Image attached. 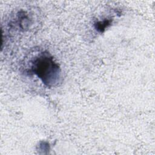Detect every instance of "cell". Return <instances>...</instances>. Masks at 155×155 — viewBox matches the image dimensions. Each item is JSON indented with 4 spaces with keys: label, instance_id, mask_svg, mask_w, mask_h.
Segmentation results:
<instances>
[{
    "label": "cell",
    "instance_id": "cell-2",
    "mask_svg": "<svg viewBox=\"0 0 155 155\" xmlns=\"http://www.w3.org/2000/svg\"><path fill=\"white\" fill-rule=\"evenodd\" d=\"M18 23L19 27L23 30L27 29L29 27L30 21L28 16L23 11L19 12L18 15Z\"/></svg>",
    "mask_w": 155,
    "mask_h": 155
},
{
    "label": "cell",
    "instance_id": "cell-1",
    "mask_svg": "<svg viewBox=\"0 0 155 155\" xmlns=\"http://www.w3.org/2000/svg\"><path fill=\"white\" fill-rule=\"evenodd\" d=\"M31 70L48 87H54L60 82V67L48 53H42L34 59Z\"/></svg>",
    "mask_w": 155,
    "mask_h": 155
},
{
    "label": "cell",
    "instance_id": "cell-3",
    "mask_svg": "<svg viewBox=\"0 0 155 155\" xmlns=\"http://www.w3.org/2000/svg\"><path fill=\"white\" fill-rule=\"evenodd\" d=\"M112 20L105 19L102 21H99L94 24L95 29L99 33H103L107 28L111 24Z\"/></svg>",
    "mask_w": 155,
    "mask_h": 155
}]
</instances>
